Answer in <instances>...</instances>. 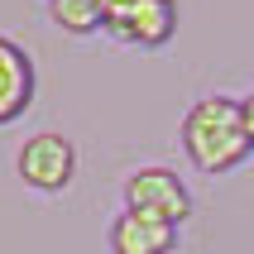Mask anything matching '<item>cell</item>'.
<instances>
[{"label":"cell","mask_w":254,"mask_h":254,"mask_svg":"<svg viewBox=\"0 0 254 254\" xmlns=\"http://www.w3.org/2000/svg\"><path fill=\"white\" fill-rule=\"evenodd\" d=\"M240 120H245V134H250V149H254V86L240 91Z\"/></svg>","instance_id":"8"},{"label":"cell","mask_w":254,"mask_h":254,"mask_svg":"<svg viewBox=\"0 0 254 254\" xmlns=\"http://www.w3.org/2000/svg\"><path fill=\"white\" fill-rule=\"evenodd\" d=\"M178 245H183V226L149 216V211L120 206L106 226V250L111 254H178Z\"/></svg>","instance_id":"5"},{"label":"cell","mask_w":254,"mask_h":254,"mask_svg":"<svg viewBox=\"0 0 254 254\" xmlns=\"http://www.w3.org/2000/svg\"><path fill=\"white\" fill-rule=\"evenodd\" d=\"M34 96H39V67H34V53H29L19 39L0 34V129L24 120L34 111Z\"/></svg>","instance_id":"6"},{"label":"cell","mask_w":254,"mask_h":254,"mask_svg":"<svg viewBox=\"0 0 254 254\" xmlns=\"http://www.w3.org/2000/svg\"><path fill=\"white\" fill-rule=\"evenodd\" d=\"M111 5H120V0H106V10H111Z\"/></svg>","instance_id":"9"},{"label":"cell","mask_w":254,"mask_h":254,"mask_svg":"<svg viewBox=\"0 0 254 254\" xmlns=\"http://www.w3.org/2000/svg\"><path fill=\"white\" fill-rule=\"evenodd\" d=\"M43 14L63 39H91L106 29V0H43Z\"/></svg>","instance_id":"7"},{"label":"cell","mask_w":254,"mask_h":254,"mask_svg":"<svg viewBox=\"0 0 254 254\" xmlns=\"http://www.w3.org/2000/svg\"><path fill=\"white\" fill-rule=\"evenodd\" d=\"M14 173H19V183H24L29 192L63 197V192H72V183H77V144H72L63 129H39V134H29V139L19 144Z\"/></svg>","instance_id":"2"},{"label":"cell","mask_w":254,"mask_h":254,"mask_svg":"<svg viewBox=\"0 0 254 254\" xmlns=\"http://www.w3.org/2000/svg\"><path fill=\"white\" fill-rule=\"evenodd\" d=\"M120 206L129 211H149V216H163L173 226H187L197 201H192V187L178 178V168L168 163H139L120 178Z\"/></svg>","instance_id":"3"},{"label":"cell","mask_w":254,"mask_h":254,"mask_svg":"<svg viewBox=\"0 0 254 254\" xmlns=\"http://www.w3.org/2000/svg\"><path fill=\"white\" fill-rule=\"evenodd\" d=\"M178 0H120L106 10V39L125 43V48H139V53H154V48H168L173 34H178Z\"/></svg>","instance_id":"4"},{"label":"cell","mask_w":254,"mask_h":254,"mask_svg":"<svg viewBox=\"0 0 254 254\" xmlns=\"http://www.w3.org/2000/svg\"><path fill=\"white\" fill-rule=\"evenodd\" d=\"M178 149L192 163V173L201 178H226L254 154L250 134H245L240 120V96H226V91H206L183 111L178 120Z\"/></svg>","instance_id":"1"}]
</instances>
